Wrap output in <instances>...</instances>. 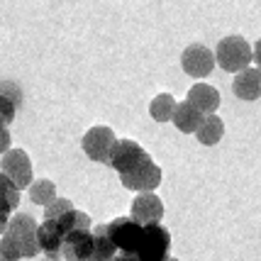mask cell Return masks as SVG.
I'll list each match as a JSON object with an SVG mask.
<instances>
[{
	"instance_id": "obj_1",
	"label": "cell",
	"mask_w": 261,
	"mask_h": 261,
	"mask_svg": "<svg viewBox=\"0 0 261 261\" xmlns=\"http://www.w3.org/2000/svg\"><path fill=\"white\" fill-rule=\"evenodd\" d=\"M37 222L27 213H17L8 220V227L0 234V256L8 261H20L37 256Z\"/></svg>"
},
{
	"instance_id": "obj_2",
	"label": "cell",
	"mask_w": 261,
	"mask_h": 261,
	"mask_svg": "<svg viewBox=\"0 0 261 261\" xmlns=\"http://www.w3.org/2000/svg\"><path fill=\"white\" fill-rule=\"evenodd\" d=\"M215 64L220 68H225L227 73H239L249 66L251 61V46L244 37H225L220 39V44L215 49Z\"/></svg>"
},
{
	"instance_id": "obj_3",
	"label": "cell",
	"mask_w": 261,
	"mask_h": 261,
	"mask_svg": "<svg viewBox=\"0 0 261 261\" xmlns=\"http://www.w3.org/2000/svg\"><path fill=\"white\" fill-rule=\"evenodd\" d=\"M171 251V234L164 225H144L142 239L137 247V259L139 261H164L169 259Z\"/></svg>"
},
{
	"instance_id": "obj_4",
	"label": "cell",
	"mask_w": 261,
	"mask_h": 261,
	"mask_svg": "<svg viewBox=\"0 0 261 261\" xmlns=\"http://www.w3.org/2000/svg\"><path fill=\"white\" fill-rule=\"evenodd\" d=\"M120 183L125 186L127 191H139V193H151L154 188H159L161 183V169L154 164L151 156H144V159L137 164L132 171H127L120 176Z\"/></svg>"
},
{
	"instance_id": "obj_5",
	"label": "cell",
	"mask_w": 261,
	"mask_h": 261,
	"mask_svg": "<svg viewBox=\"0 0 261 261\" xmlns=\"http://www.w3.org/2000/svg\"><path fill=\"white\" fill-rule=\"evenodd\" d=\"M108 234H110V242L120 254H132L135 256L139 239H142V225H137L129 217H117L113 222H108Z\"/></svg>"
},
{
	"instance_id": "obj_6",
	"label": "cell",
	"mask_w": 261,
	"mask_h": 261,
	"mask_svg": "<svg viewBox=\"0 0 261 261\" xmlns=\"http://www.w3.org/2000/svg\"><path fill=\"white\" fill-rule=\"evenodd\" d=\"M115 142H117V137H115L113 129L105 125H98V127H91V129L83 135L81 147L88 154V159L98 161V164H108Z\"/></svg>"
},
{
	"instance_id": "obj_7",
	"label": "cell",
	"mask_w": 261,
	"mask_h": 261,
	"mask_svg": "<svg viewBox=\"0 0 261 261\" xmlns=\"http://www.w3.org/2000/svg\"><path fill=\"white\" fill-rule=\"evenodd\" d=\"M0 171L15 183L17 191L30 188V183H32V161L22 149H8L0 161Z\"/></svg>"
},
{
	"instance_id": "obj_8",
	"label": "cell",
	"mask_w": 261,
	"mask_h": 261,
	"mask_svg": "<svg viewBox=\"0 0 261 261\" xmlns=\"http://www.w3.org/2000/svg\"><path fill=\"white\" fill-rule=\"evenodd\" d=\"M181 66L188 76L193 79H205L215 68V57L205 44H188L181 54Z\"/></svg>"
},
{
	"instance_id": "obj_9",
	"label": "cell",
	"mask_w": 261,
	"mask_h": 261,
	"mask_svg": "<svg viewBox=\"0 0 261 261\" xmlns=\"http://www.w3.org/2000/svg\"><path fill=\"white\" fill-rule=\"evenodd\" d=\"M144 156H147V151L139 147V142H135V139H117V142L113 144L108 166H113V169L122 176V173L135 169Z\"/></svg>"
},
{
	"instance_id": "obj_10",
	"label": "cell",
	"mask_w": 261,
	"mask_h": 261,
	"mask_svg": "<svg viewBox=\"0 0 261 261\" xmlns=\"http://www.w3.org/2000/svg\"><path fill=\"white\" fill-rule=\"evenodd\" d=\"M161 217H164V203H161L159 195L154 193H139L132 200V213L129 220H135L137 225H159Z\"/></svg>"
},
{
	"instance_id": "obj_11",
	"label": "cell",
	"mask_w": 261,
	"mask_h": 261,
	"mask_svg": "<svg viewBox=\"0 0 261 261\" xmlns=\"http://www.w3.org/2000/svg\"><path fill=\"white\" fill-rule=\"evenodd\" d=\"M93 254V234L91 229L71 232L61 242V261H88Z\"/></svg>"
},
{
	"instance_id": "obj_12",
	"label": "cell",
	"mask_w": 261,
	"mask_h": 261,
	"mask_svg": "<svg viewBox=\"0 0 261 261\" xmlns=\"http://www.w3.org/2000/svg\"><path fill=\"white\" fill-rule=\"evenodd\" d=\"M61 242H64V234L59 229L57 220H44L42 225H37V247L39 251H44L46 259L61 261Z\"/></svg>"
},
{
	"instance_id": "obj_13",
	"label": "cell",
	"mask_w": 261,
	"mask_h": 261,
	"mask_svg": "<svg viewBox=\"0 0 261 261\" xmlns=\"http://www.w3.org/2000/svg\"><path fill=\"white\" fill-rule=\"evenodd\" d=\"M186 100L193 105L198 113L203 115H215V110L220 108V93L215 86H207V83H195L193 88L188 91Z\"/></svg>"
},
{
	"instance_id": "obj_14",
	"label": "cell",
	"mask_w": 261,
	"mask_h": 261,
	"mask_svg": "<svg viewBox=\"0 0 261 261\" xmlns=\"http://www.w3.org/2000/svg\"><path fill=\"white\" fill-rule=\"evenodd\" d=\"M232 88H234V95H237L239 100H256L261 95L259 68H244V71H239L234 83H232Z\"/></svg>"
},
{
	"instance_id": "obj_15",
	"label": "cell",
	"mask_w": 261,
	"mask_h": 261,
	"mask_svg": "<svg viewBox=\"0 0 261 261\" xmlns=\"http://www.w3.org/2000/svg\"><path fill=\"white\" fill-rule=\"evenodd\" d=\"M203 117H205L203 113H198L191 102L183 100V102H176L173 115H171V122H173L176 129L183 132V135H193L195 129H198V125L203 122Z\"/></svg>"
},
{
	"instance_id": "obj_16",
	"label": "cell",
	"mask_w": 261,
	"mask_h": 261,
	"mask_svg": "<svg viewBox=\"0 0 261 261\" xmlns=\"http://www.w3.org/2000/svg\"><path fill=\"white\" fill-rule=\"evenodd\" d=\"M93 254L88 261H113L117 249L110 242V234H108V225H98L93 227Z\"/></svg>"
},
{
	"instance_id": "obj_17",
	"label": "cell",
	"mask_w": 261,
	"mask_h": 261,
	"mask_svg": "<svg viewBox=\"0 0 261 261\" xmlns=\"http://www.w3.org/2000/svg\"><path fill=\"white\" fill-rule=\"evenodd\" d=\"M193 135L198 137L200 144L213 147V144H217V142L222 139V135H225V125H222V120H220L217 115H205L203 122L198 125V129H195Z\"/></svg>"
},
{
	"instance_id": "obj_18",
	"label": "cell",
	"mask_w": 261,
	"mask_h": 261,
	"mask_svg": "<svg viewBox=\"0 0 261 261\" xmlns=\"http://www.w3.org/2000/svg\"><path fill=\"white\" fill-rule=\"evenodd\" d=\"M57 225H59V229H61V234L66 237V234H71V232H83V229H91V217L73 207V210H68L66 215L57 217Z\"/></svg>"
},
{
	"instance_id": "obj_19",
	"label": "cell",
	"mask_w": 261,
	"mask_h": 261,
	"mask_svg": "<svg viewBox=\"0 0 261 261\" xmlns=\"http://www.w3.org/2000/svg\"><path fill=\"white\" fill-rule=\"evenodd\" d=\"M17 205H20V191H17L15 183L0 171V213H8V215H10Z\"/></svg>"
},
{
	"instance_id": "obj_20",
	"label": "cell",
	"mask_w": 261,
	"mask_h": 261,
	"mask_svg": "<svg viewBox=\"0 0 261 261\" xmlns=\"http://www.w3.org/2000/svg\"><path fill=\"white\" fill-rule=\"evenodd\" d=\"M30 200H32L34 205L46 207L51 200H57V186H54L51 181H46V178H42V181H32L30 183Z\"/></svg>"
},
{
	"instance_id": "obj_21",
	"label": "cell",
	"mask_w": 261,
	"mask_h": 261,
	"mask_svg": "<svg viewBox=\"0 0 261 261\" xmlns=\"http://www.w3.org/2000/svg\"><path fill=\"white\" fill-rule=\"evenodd\" d=\"M173 108H176V100H173V95L171 93H161L156 95L151 105H149V115L156 120V122H169L171 115H173Z\"/></svg>"
},
{
	"instance_id": "obj_22",
	"label": "cell",
	"mask_w": 261,
	"mask_h": 261,
	"mask_svg": "<svg viewBox=\"0 0 261 261\" xmlns=\"http://www.w3.org/2000/svg\"><path fill=\"white\" fill-rule=\"evenodd\" d=\"M68 210H73V203L68 198H57L44 207V220H57V217L66 215Z\"/></svg>"
},
{
	"instance_id": "obj_23",
	"label": "cell",
	"mask_w": 261,
	"mask_h": 261,
	"mask_svg": "<svg viewBox=\"0 0 261 261\" xmlns=\"http://www.w3.org/2000/svg\"><path fill=\"white\" fill-rule=\"evenodd\" d=\"M0 95L8 98L15 108L22 105V88H20L15 81H0Z\"/></svg>"
},
{
	"instance_id": "obj_24",
	"label": "cell",
	"mask_w": 261,
	"mask_h": 261,
	"mask_svg": "<svg viewBox=\"0 0 261 261\" xmlns=\"http://www.w3.org/2000/svg\"><path fill=\"white\" fill-rule=\"evenodd\" d=\"M15 115H17V108H15L8 98L0 95V122H3V125H10L12 120H15Z\"/></svg>"
},
{
	"instance_id": "obj_25",
	"label": "cell",
	"mask_w": 261,
	"mask_h": 261,
	"mask_svg": "<svg viewBox=\"0 0 261 261\" xmlns=\"http://www.w3.org/2000/svg\"><path fill=\"white\" fill-rule=\"evenodd\" d=\"M8 149H10V129L0 122V154H5Z\"/></svg>"
},
{
	"instance_id": "obj_26",
	"label": "cell",
	"mask_w": 261,
	"mask_h": 261,
	"mask_svg": "<svg viewBox=\"0 0 261 261\" xmlns=\"http://www.w3.org/2000/svg\"><path fill=\"white\" fill-rule=\"evenodd\" d=\"M113 261H139L137 256H132V254H115Z\"/></svg>"
},
{
	"instance_id": "obj_27",
	"label": "cell",
	"mask_w": 261,
	"mask_h": 261,
	"mask_svg": "<svg viewBox=\"0 0 261 261\" xmlns=\"http://www.w3.org/2000/svg\"><path fill=\"white\" fill-rule=\"evenodd\" d=\"M8 220H10V215H8V213H0V232H5V227H8Z\"/></svg>"
},
{
	"instance_id": "obj_28",
	"label": "cell",
	"mask_w": 261,
	"mask_h": 261,
	"mask_svg": "<svg viewBox=\"0 0 261 261\" xmlns=\"http://www.w3.org/2000/svg\"><path fill=\"white\" fill-rule=\"evenodd\" d=\"M164 261H178V259H173V256H169V259H164Z\"/></svg>"
},
{
	"instance_id": "obj_29",
	"label": "cell",
	"mask_w": 261,
	"mask_h": 261,
	"mask_svg": "<svg viewBox=\"0 0 261 261\" xmlns=\"http://www.w3.org/2000/svg\"><path fill=\"white\" fill-rule=\"evenodd\" d=\"M42 261H51V259H46V256H44V259H42Z\"/></svg>"
},
{
	"instance_id": "obj_30",
	"label": "cell",
	"mask_w": 261,
	"mask_h": 261,
	"mask_svg": "<svg viewBox=\"0 0 261 261\" xmlns=\"http://www.w3.org/2000/svg\"><path fill=\"white\" fill-rule=\"evenodd\" d=\"M0 261H8V259H3V256H0Z\"/></svg>"
},
{
	"instance_id": "obj_31",
	"label": "cell",
	"mask_w": 261,
	"mask_h": 261,
	"mask_svg": "<svg viewBox=\"0 0 261 261\" xmlns=\"http://www.w3.org/2000/svg\"><path fill=\"white\" fill-rule=\"evenodd\" d=\"M0 234H3V232H0Z\"/></svg>"
}]
</instances>
